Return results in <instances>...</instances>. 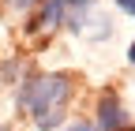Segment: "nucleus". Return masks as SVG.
<instances>
[{"label": "nucleus", "instance_id": "5", "mask_svg": "<svg viewBox=\"0 0 135 131\" xmlns=\"http://www.w3.org/2000/svg\"><path fill=\"white\" fill-rule=\"evenodd\" d=\"M8 4H11V8H38L41 0H8Z\"/></svg>", "mask_w": 135, "mask_h": 131}, {"label": "nucleus", "instance_id": "2", "mask_svg": "<svg viewBox=\"0 0 135 131\" xmlns=\"http://www.w3.org/2000/svg\"><path fill=\"white\" fill-rule=\"evenodd\" d=\"M94 127L98 131H128V109L116 94H101L94 105Z\"/></svg>", "mask_w": 135, "mask_h": 131}, {"label": "nucleus", "instance_id": "1", "mask_svg": "<svg viewBox=\"0 0 135 131\" xmlns=\"http://www.w3.org/2000/svg\"><path fill=\"white\" fill-rule=\"evenodd\" d=\"M71 97V79L68 75H34L19 90V105L23 112H30V120L41 131H53L64 124V105Z\"/></svg>", "mask_w": 135, "mask_h": 131}, {"label": "nucleus", "instance_id": "3", "mask_svg": "<svg viewBox=\"0 0 135 131\" xmlns=\"http://www.w3.org/2000/svg\"><path fill=\"white\" fill-rule=\"evenodd\" d=\"M68 15V0H41V11L38 19L30 23V30H56Z\"/></svg>", "mask_w": 135, "mask_h": 131}, {"label": "nucleus", "instance_id": "7", "mask_svg": "<svg viewBox=\"0 0 135 131\" xmlns=\"http://www.w3.org/2000/svg\"><path fill=\"white\" fill-rule=\"evenodd\" d=\"M128 64H135V38H131V45H128Z\"/></svg>", "mask_w": 135, "mask_h": 131}, {"label": "nucleus", "instance_id": "6", "mask_svg": "<svg viewBox=\"0 0 135 131\" xmlns=\"http://www.w3.org/2000/svg\"><path fill=\"white\" fill-rule=\"evenodd\" d=\"M64 131H98L94 124H71V127H64Z\"/></svg>", "mask_w": 135, "mask_h": 131}, {"label": "nucleus", "instance_id": "4", "mask_svg": "<svg viewBox=\"0 0 135 131\" xmlns=\"http://www.w3.org/2000/svg\"><path fill=\"white\" fill-rule=\"evenodd\" d=\"M113 4H116V8H120L124 15H135V0H113Z\"/></svg>", "mask_w": 135, "mask_h": 131}]
</instances>
